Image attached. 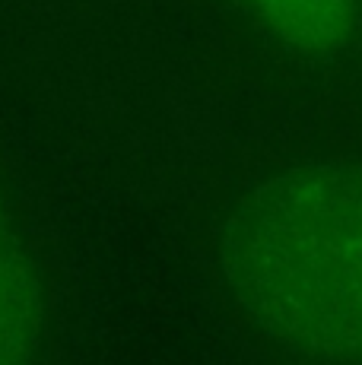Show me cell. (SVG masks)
Segmentation results:
<instances>
[{"label":"cell","mask_w":362,"mask_h":365,"mask_svg":"<svg viewBox=\"0 0 362 365\" xmlns=\"http://www.w3.org/2000/svg\"><path fill=\"white\" fill-rule=\"evenodd\" d=\"M235 312L296 359L362 362V165L309 163L254 181L219 229Z\"/></svg>","instance_id":"6da1fadb"},{"label":"cell","mask_w":362,"mask_h":365,"mask_svg":"<svg viewBox=\"0 0 362 365\" xmlns=\"http://www.w3.org/2000/svg\"><path fill=\"white\" fill-rule=\"evenodd\" d=\"M41 334V292L29 248L0 178V365H32Z\"/></svg>","instance_id":"7a4b0ae2"},{"label":"cell","mask_w":362,"mask_h":365,"mask_svg":"<svg viewBox=\"0 0 362 365\" xmlns=\"http://www.w3.org/2000/svg\"><path fill=\"white\" fill-rule=\"evenodd\" d=\"M274 41L305 58L337 54L356 38L362 0H235Z\"/></svg>","instance_id":"3957f363"}]
</instances>
